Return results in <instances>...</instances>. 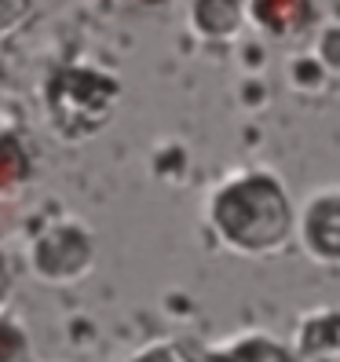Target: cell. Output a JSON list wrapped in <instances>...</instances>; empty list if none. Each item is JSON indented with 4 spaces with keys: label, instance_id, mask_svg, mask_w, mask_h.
Instances as JSON below:
<instances>
[{
    "label": "cell",
    "instance_id": "6da1fadb",
    "mask_svg": "<svg viewBox=\"0 0 340 362\" xmlns=\"http://www.w3.org/2000/svg\"><path fill=\"white\" fill-rule=\"evenodd\" d=\"M212 220L235 249L267 252L282 245L289 227V209L271 176H238L216 194Z\"/></svg>",
    "mask_w": 340,
    "mask_h": 362
},
{
    "label": "cell",
    "instance_id": "7a4b0ae2",
    "mask_svg": "<svg viewBox=\"0 0 340 362\" xmlns=\"http://www.w3.org/2000/svg\"><path fill=\"white\" fill-rule=\"evenodd\" d=\"M30 180V158L15 136H0V198L15 194Z\"/></svg>",
    "mask_w": 340,
    "mask_h": 362
},
{
    "label": "cell",
    "instance_id": "3957f363",
    "mask_svg": "<svg viewBox=\"0 0 340 362\" xmlns=\"http://www.w3.org/2000/svg\"><path fill=\"white\" fill-rule=\"evenodd\" d=\"M30 8H33V0H0V45H4L11 33H18Z\"/></svg>",
    "mask_w": 340,
    "mask_h": 362
},
{
    "label": "cell",
    "instance_id": "277c9868",
    "mask_svg": "<svg viewBox=\"0 0 340 362\" xmlns=\"http://www.w3.org/2000/svg\"><path fill=\"white\" fill-rule=\"evenodd\" d=\"M8 286H11V279H8V267H4V257H0V304L8 300Z\"/></svg>",
    "mask_w": 340,
    "mask_h": 362
}]
</instances>
